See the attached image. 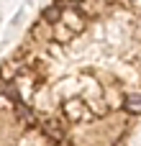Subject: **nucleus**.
Here are the masks:
<instances>
[{"label":"nucleus","mask_w":141,"mask_h":146,"mask_svg":"<svg viewBox=\"0 0 141 146\" xmlns=\"http://www.w3.org/2000/svg\"><path fill=\"white\" fill-rule=\"evenodd\" d=\"M123 110L134 113V115H141V95H128L126 103H123Z\"/></svg>","instance_id":"obj_1"},{"label":"nucleus","mask_w":141,"mask_h":146,"mask_svg":"<svg viewBox=\"0 0 141 146\" xmlns=\"http://www.w3.org/2000/svg\"><path fill=\"white\" fill-rule=\"evenodd\" d=\"M59 15H62L59 3H57V5H49V8L44 10V21H49V23H57V21H59Z\"/></svg>","instance_id":"obj_2"}]
</instances>
